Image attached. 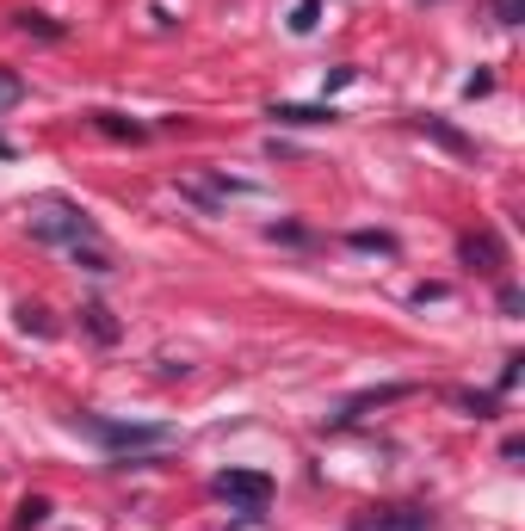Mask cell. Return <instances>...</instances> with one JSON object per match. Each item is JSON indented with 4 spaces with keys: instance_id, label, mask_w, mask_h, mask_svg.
Masks as SVG:
<instances>
[{
    "instance_id": "obj_1",
    "label": "cell",
    "mask_w": 525,
    "mask_h": 531,
    "mask_svg": "<svg viewBox=\"0 0 525 531\" xmlns=\"http://www.w3.org/2000/svg\"><path fill=\"white\" fill-rule=\"evenodd\" d=\"M25 229H31V241H44V247H87V241H99V223L87 217L81 204H68V198L25 204Z\"/></svg>"
},
{
    "instance_id": "obj_2",
    "label": "cell",
    "mask_w": 525,
    "mask_h": 531,
    "mask_svg": "<svg viewBox=\"0 0 525 531\" xmlns=\"http://www.w3.org/2000/svg\"><path fill=\"white\" fill-rule=\"evenodd\" d=\"M75 433L99 439L105 451H118V457H136V451H167V445H173V427H161V420H112V414H75Z\"/></svg>"
},
{
    "instance_id": "obj_3",
    "label": "cell",
    "mask_w": 525,
    "mask_h": 531,
    "mask_svg": "<svg viewBox=\"0 0 525 531\" xmlns=\"http://www.w3.org/2000/svg\"><path fill=\"white\" fill-rule=\"evenodd\" d=\"M210 494H217V501L248 507V513H266V501H272V476H266V470H217V476H210Z\"/></svg>"
},
{
    "instance_id": "obj_4",
    "label": "cell",
    "mask_w": 525,
    "mask_h": 531,
    "mask_svg": "<svg viewBox=\"0 0 525 531\" xmlns=\"http://www.w3.org/2000/svg\"><path fill=\"white\" fill-rule=\"evenodd\" d=\"M458 260L476 266V272H488V278H501L507 272V247H501L495 229H470V235H458Z\"/></svg>"
},
{
    "instance_id": "obj_5",
    "label": "cell",
    "mask_w": 525,
    "mask_h": 531,
    "mask_svg": "<svg viewBox=\"0 0 525 531\" xmlns=\"http://www.w3.org/2000/svg\"><path fill=\"white\" fill-rule=\"evenodd\" d=\"M353 531H439V519L427 507H371L353 519Z\"/></svg>"
},
{
    "instance_id": "obj_6",
    "label": "cell",
    "mask_w": 525,
    "mask_h": 531,
    "mask_svg": "<svg viewBox=\"0 0 525 531\" xmlns=\"http://www.w3.org/2000/svg\"><path fill=\"white\" fill-rule=\"evenodd\" d=\"M414 130H427V136H433L439 149H451V155H464V161H476V155H482V149L470 143V136H464L458 124H445L439 112H420V118H414Z\"/></svg>"
},
{
    "instance_id": "obj_7",
    "label": "cell",
    "mask_w": 525,
    "mask_h": 531,
    "mask_svg": "<svg viewBox=\"0 0 525 531\" xmlns=\"http://www.w3.org/2000/svg\"><path fill=\"white\" fill-rule=\"evenodd\" d=\"M402 396H414V383H383V389H359L353 402H346L340 414H334V427H353V420L365 414V408H383V402H402Z\"/></svg>"
},
{
    "instance_id": "obj_8",
    "label": "cell",
    "mask_w": 525,
    "mask_h": 531,
    "mask_svg": "<svg viewBox=\"0 0 525 531\" xmlns=\"http://www.w3.org/2000/svg\"><path fill=\"white\" fill-rule=\"evenodd\" d=\"M87 124L99 130V136H112V143H149V124H136V118H124V112H87Z\"/></svg>"
},
{
    "instance_id": "obj_9",
    "label": "cell",
    "mask_w": 525,
    "mask_h": 531,
    "mask_svg": "<svg viewBox=\"0 0 525 531\" xmlns=\"http://www.w3.org/2000/svg\"><path fill=\"white\" fill-rule=\"evenodd\" d=\"M266 118H278V124H297V130H309V124H334L340 112H334V105H285V99H278V105H272Z\"/></svg>"
},
{
    "instance_id": "obj_10",
    "label": "cell",
    "mask_w": 525,
    "mask_h": 531,
    "mask_svg": "<svg viewBox=\"0 0 525 531\" xmlns=\"http://www.w3.org/2000/svg\"><path fill=\"white\" fill-rule=\"evenodd\" d=\"M81 328H87L99 346H118V334H124V328L112 322V309H105V303H81Z\"/></svg>"
},
{
    "instance_id": "obj_11",
    "label": "cell",
    "mask_w": 525,
    "mask_h": 531,
    "mask_svg": "<svg viewBox=\"0 0 525 531\" xmlns=\"http://www.w3.org/2000/svg\"><path fill=\"white\" fill-rule=\"evenodd\" d=\"M451 402H458L464 414H476V420H495V414H501V396H495V389H451Z\"/></svg>"
},
{
    "instance_id": "obj_12",
    "label": "cell",
    "mask_w": 525,
    "mask_h": 531,
    "mask_svg": "<svg viewBox=\"0 0 525 531\" xmlns=\"http://www.w3.org/2000/svg\"><path fill=\"white\" fill-rule=\"evenodd\" d=\"M13 25L25 31V38H44V44H62L68 38V25H56L50 13H13Z\"/></svg>"
},
{
    "instance_id": "obj_13",
    "label": "cell",
    "mask_w": 525,
    "mask_h": 531,
    "mask_svg": "<svg viewBox=\"0 0 525 531\" xmlns=\"http://www.w3.org/2000/svg\"><path fill=\"white\" fill-rule=\"evenodd\" d=\"M50 513H56V507H50V494H25V501H19V513H13V525H19V531H31V525H50Z\"/></svg>"
},
{
    "instance_id": "obj_14",
    "label": "cell",
    "mask_w": 525,
    "mask_h": 531,
    "mask_svg": "<svg viewBox=\"0 0 525 531\" xmlns=\"http://www.w3.org/2000/svg\"><path fill=\"white\" fill-rule=\"evenodd\" d=\"M68 254H75V266H81V272H93V278H105V272H112V254H105L99 241H87V247H68Z\"/></svg>"
},
{
    "instance_id": "obj_15",
    "label": "cell",
    "mask_w": 525,
    "mask_h": 531,
    "mask_svg": "<svg viewBox=\"0 0 525 531\" xmlns=\"http://www.w3.org/2000/svg\"><path fill=\"white\" fill-rule=\"evenodd\" d=\"M315 25H322V0H297V7H291V31H297V38H309Z\"/></svg>"
},
{
    "instance_id": "obj_16",
    "label": "cell",
    "mask_w": 525,
    "mask_h": 531,
    "mask_svg": "<svg viewBox=\"0 0 525 531\" xmlns=\"http://www.w3.org/2000/svg\"><path fill=\"white\" fill-rule=\"evenodd\" d=\"M346 241H353V247H365V254H371V247H377V254H396V235H390V229H353Z\"/></svg>"
},
{
    "instance_id": "obj_17",
    "label": "cell",
    "mask_w": 525,
    "mask_h": 531,
    "mask_svg": "<svg viewBox=\"0 0 525 531\" xmlns=\"http://www.w3.org/2000/svg\"><path fill=\"white\" fill-rule=\"evenodd\" d=\"M19 99H25V81L13 75V68H0V112H13Z\"/></svg>"
},
{
    "instance_id": "obj_18",
    "label": "cell",
    "mask_w": 525,
    "mask_h": 531,
    "mask_svg": "<svg viewBox=\"0 0 525 531\" xmlns=\"http://www.w3.org/2000/svg\"><path fill=\"white\" fill-rule=\"evenodd\" d=\"M19 328H25V334H44V340L56 334V328H50V315H44L38 303H25V309H19Z\"/></svg>"
},
{
    "instance_id": "obj_19",
    "label": "cell",
    "mask_w": 525,
    "mask_h": 531,
    "mask_svg": "<svg viewBox=\"0 0 525 531\" xmlns=\"http://www.w3.org/2000/svg\"><path fill=\"white\" fill-rule=\"evenodd\" d=\"M519 371H525V359L513 352V359L501 365V377H495V396H513V383H519Z\"/></svg>"
},
{
    "instance_id": "obj_20",
    "label": "cell",
    "mask_w": 525,
    "mask_h": 531,
    "mask_svg": "<svg viewBox=\"0 0 525 531\" xmlns=\"http://www.w3.org/2000/svg\"><path fill=\"white\" fill-rule=\"evenodd\" d=\"M488 7H495L501 25H519V19H525V0H488Z\"/></svg>"
},
{
    "instance_id": "obj_21",
    "label": "cell",
    "mask_w": 525,
    "mask_h": 531,
    "mask_svg": "<svg viewBox=\"0 0 525 531\" xmlns=\"http://www.w3.org/2000/svg\"><path fill=\"white\" fill-rule=\"evenodd\" d=\"M359 81V68H334V75L322 81V93H340V87H353Z\"/></svg>"
},
{
    "instance_id": "obj_22",
    "label": "cell",
    "mask_w": 525,
    "mask_h": 531,
    "mask_svg": "<svg viewBox=\"0 0 525 531\" xmlns=\"http://www.w3.org/2000/svg\"><path fill=\"white\" fill-rule=\"evenodd\" d=\"M525 309V291L519 285H501V315H519Z\"/></svg>"
},
{
    "instance_id": "obj_23",
    "label": "cell",
    "mask_w": 525,
    "mask_h": 531,
    "mask_svg": "<svg viewBox=\"0 0 525 531\" xmlns=\"http://www.w3.org/2000/svg\"><path fill=\"white\" fill-rule=\"evenodd\" d=\"M464 93H470V99H482V93H495V75H488V68H482V75H470V81H464Z\"/></svg>"
},
{
    "instance_id": "obj_24",
    "label": "cell",
    "mask_w": 525,
    "mask_h": 531,
    "mask_svg": "<svg viewBox=\"0 0 525 531\" xmlns=\"http://www.w3.org/2000/svg\"><path fill=\"white\" fill-rule=\"evenodd\" d=\"M19 149H13V136H0V161H13Z\"/></svg>"
}]
</instances>
